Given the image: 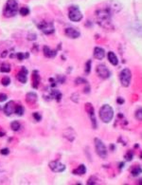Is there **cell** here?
<instances>
[{
	"label": "cell",
	"mask_w": 142,
	"mask_h": 185,
	"mask_svg": "<svg viewBox=\"0 0 142 185\" xmlns=\"http://www.w3.org/2000/svg\"><path fill=\"white\" fill-rule=\"evenodd\" d=\"M91 61L89 60V61H87L86 62V65H85V73L86 74H88V73H90V70H91Z\"/></svg>",
	"instance_id": "cell-30"
},
{
	"label": "cell",
	"mask_w": 142,
	"mask_h": 185,
	"mask_svg": "<svg viewBox=\"0 0 142 185\" xmlns=\"http://www.w3.org/2000/svg\"><path fill=\"white\" fill-rule=\"evenodd\" d=\"M72 173L74 175H77V176H83L86 173V167H85V165H84V164H80V165L78 166V168L73 170Z\"/></svg>",
	"instance_id": "cell-19"
},
{
	"label": "cell",
	"mask_w": 142,
	"mask_h": 185,
	"mask_svg": "<svg viewBox=\"0 0 142 185\" xmlns=\"http://www.w3.org/2000/svg\"><path fill=\"white\" fill-rule=\"evenodd\" d=\"M1 84H2V86H8L11 84V79H10V77H8V76L3 77L2 80H1Z\"/></svg>",
	"instance_id": "cell-28"
},
{
	"label": "cell",
	"mask_w": 142,
	"mask_h": 185,
	"mask_svg": "<svg viewBox=\"0 0 142 185\" xmlns=\"http://www.w3.org/2000/svg\"><path fill=\"white\" fill-rule=\"evenodd\" d=\"M37 100H38V97L34 92H30L26 95V101L28 104L33 105L37 102Z\"/></svg>",
	"instance_id": "cell-18"
},
{
	"label": "cell",
	"mask_w": 142,
	"mask_h": 185,
	"mask_svg": "<svg viewBox=\"0 0 142 185\" xmlns=\"http://www.w3.org/2000/svg\"><path fill=\"white\" fill-rule=\"evenodd\" d=\"M49 168L55 173H61L65 170V165L59 161H53L49 162Z\"/></svg>",
	"instance_id": "cell-9"
},
{
	"label": "cell",
	"mask_w": 142,
	"mask_h": 185,
	"mask_svg": "<svg viewBox=\"0 0 142 185\" xmlns=\"http://www.w3.org/2000/svg\"><path fill=\"white\" fill-rule=\"evenodd\" d=\"M28 74H29V70H27L26 67H22L21 70H20L17 74L18 81L21 82L22 84H26L27 81H28Z\"/></svg>",
	"instance_id": "cell-13"
},
{
	"label": "cell",
	"mask_w": 142,
	"mask_h": 185,
	"mask_svg": "<svg viewBox=\"0 0 142 185\" xmlns=\"http://www.w3.org/2000/svg\"><path fill=\"white\" fill-rule=\"evenodd\" d=\"M49 82H50V86H51V87L56 86H57V83H58V82L55 81V79H54V78H49Z\"/></svg>",
	"instance_id": "cell-36"
},
{
	"label": "cell",
	"mask_w": 142,
	"mask_h": 185,
	"mask_svg": "<svg viewBox=\"0 0 142 185\" xmlns=\"http://www.w3.org/2000/svg\"><path fill=\"white\" fill-rule=\"evenodd\" d=\"M117 102H118V104H123V102H124V100H123V99H121V98H118Z\"/></svg>",
	"instance_id": "cell-39"
},
{
	"label": "cell",
	"mask_w": 142,
	"mask_h": 185,
	"mask_svg": "<svg viewBox=\"0 0 142 185\" xmlns=\"http://www.w3.org/2000/svg\"><path fill=\"white\" fill-rule=\"evenodd\" d=\"M86 83H87V81L84 80V78H78V79L76 80V84H77V85H80V84H86Z\"/></svg>",
	"instance_id": "cell-33"
},
{
	"label": "cell",
	"mask_w": 142,
	"mask_h": 185,
	"mask_svg": "<svg viewBox=\"0 0 142 185\" xmlns=\"http://www.w3.org/2000/svg\"><path fill=\"white\" fill-rule=\"evenodd\" d=\"M133 157H134V153H133L132 151H129V152H128V153L125 155V159H126V161H131L132 159H133Z\"/></svg>",
	"instance_id": "cell-31"
},
{
	"label": "cell",
	"mask_w": 142,
	"mask_h": 185,
	"mask_svg": "<svg viewBox=\"0 0 142 185\" xmlns=\"http://www.w3.org/2000/svg\"><path fill=\"white\" fill-rule=\"evenodd\" d=\"M14 113L17 116H22L24 114V107L22 106V105H15V110Z\"/></svg>",
	"instance_id": "cell-24"
},
{
	"label": "cell",
	"mask_w": 142,
	"mask_h": 185,
	"mask_svg": "<svg viewBox=\"0 0 142 185\" xmlns=\"http://www.w3.org/2000/svg\"><path fill=\"white\" fill-rule=\"evenodd\" d=\"M99 118L105 123L110 122L114 117V110L109 105H104L99 109Z\"/></svg>",
	"instance_id": "cell-2"
},
{
	"label": "cell",
	"mask_w": 142,
	"mask_h": 185,
	"mask_svg": "<svg viewBox=\"0 0 142 185\" xmlns=\"http://www.w3.org/2000/svg\"><path fill=\"white\" fill-rule=\"evenodd\" d=\"M7 54H8V51H7V50H4L3 53L1 54V57H2V58H5V57L7 56Z\"/></svg>",
	"instance_id": "cell-38"
},
{
	"label": "cell",
	"mask_w": 142,
	"mask_h": 185,
	"mask_svg": "<svg viewBox=\"0 0 142 185\" xmlns=\"http://www.w3.org/2000/svg\"><path fill=\"white\" fill-rule=\"evenodd\" d=\"M119 79H120V83L124 87H127L130 86L131 83V79H132V73L130 71L129 68H124V70H121L119 74Z\"/></svg>",
	"instance_id": "cell-6"
},
{
	"label": "cell",
	"mask_w": 142,
	"mask_h": 185,
	"mask_svg": "<svg viewBox=\"0 0 142 185\" xmlns=\"http://www.w3.org/2000/svg\"><path fill=\"white\" fill-rule=\"evenodd\" d=\"M108 60H109V62L113 66H117L118 64V59L113 51L108 52Z\"/></svg>",
	"instance_id": "cell-20"
},
{
	"label": "cell",
	"mask_w": 142,
	"mask_h": 185,
	"mask_svg": "<svg viewBox=\"0 0 142 185\" xmlns=\"http://www.w3.org/2000/svg\"><path fill=\"white\" fill-rule=\"evenodd\" d=\"M3 136H5V132L2 131V130H0V137H3Z\"/></svg>",
	"instance_id": "cell-40"
},
{
	"label": "cell",
	"mask_w": 142,
	"mask_h": 185,
	"mask_svg": "<svg viewBox=\"0 0 142 185\" xmlns=\"http://www.w3.org/2000/svg\"><path fill=\"white\" fill-rule=\"evenodd\" d=\"M37 27L38 29L43 31L45 34H52L54 32V31H55V28H54V25L52 22H41L37 24Z\"/></svg>",
	"instance_id": "cell-7"
},
{
	"label": "cell",
	"mask_w": 142,
	"mask_h": 185,
	"mask_svg": "<svg viewBox=\"0 0 142 185\" xmlns=\"http://www.w3.org/2000/svg\"><path fill=\"white\" fill-rule=\"evenodd\" d=\"M43 51H44V55L47 58H54L56 56L57 54V50H51L49 47L47 46H45L44 49H43Z\"/></svg>",
	"instance_id": "cell-17"
},
{
	"label": "cell",
	"mask_w": 142,
	"mask_h": 185,
	"mask_svg": "<svg viewBox=\"0 0 142 185\" xmlns=\"http://www.w3.org/2000/svg\"><path fill=\"white\" fill-rule=\"evenodd\" d=\"M62 93H61L59 90L57 89H51L49 90V93H47L46 95H45V98H49V100L51 99H55L57 102H60L61 100H62Z\"/></svg>",
	"instance_id": "cell-11"
},
{
	"label": "cell",
	"mask_w": 142,
	"mask_h": 185,
	"mask_svg": "<svg viewBox=\"0 0 142 185\" xmlns=\"http://www.w3.org/2000/svg\"><path fill=\"white\" fill-rule=\"evenodd\" d=\"M11 128L13 130V131H18V130L21 128V125H20V122H17V121H14L11 123Z\"/></svg>",
	"instance_id": "cell-25"
},
{
	"label": "cell",
	"mask_w": 142,
	"mask_h": 185,
	"mask_svg": "<svg viewBox=\"0 0 142 185\" xmlns=\"http://www.w3.org/2000/svg\"><path fill=\"white\" fill-rule=\"evenodd\" d=\"M65 32L66 34V36L71 38V39H76V38L80 37V32L77 29H74V28H66Z\"/></svg>",
	"instance_id": "cell-14"
},
{
	"label": "cell",
	"mask_w": 142,
	"mask_h": 185,
	"mask_svg": "<svg viewBox=\"0 0 142 185\" xmlns=\"http://www.w3.org/2000/svg\"><path fill=\"white\" fill-rule=\"evenodd\" d=\"M138 181H139V182H138V183H139V184H141V183H142V180H138Z\"/></svg>",
	"instance_id": "cell-41"
},
{
	"label": "cell",
	"mask_w": 142,
	"mask_h": 185,
	"mask_svg": "<svg viewBox=\"0 0 142 185\" xmlns=\"http://www.w3.org/2000/svg\"><path fill=\"white\" fill-rule=\"evenodd\" d=\"M111 15L112 12L109 8L101 9L96 11V18L99 26L103 28H108L111 24Z\"/></svg>",
	"instance_id": "cell-1"
},
{
	"label": "cell",
	"mask_w": 142,
	"mask_h": 185,
	"mask_svg": "<svg viewBox=\"0 0 142 185\" xmlns=\"http://www.w3.org/2000/svg\"><path fill=\"white\" fill-rule=\"evenodd\" d=\"M9 153H10V150L8 149V148H3V149H1L0 150V154L1 155H9Z\"/></svg>",
	"instance_id": "cell-35"
},
{
	"label": "cell",
	"mask_w": 142,
	"mask_h": 185,
	"mask_svg": "<svg viewBox=\"0 0 142 185\" xmlns=\"http://www.w3.org/2000/svg\"><path fill=\"white\" fill-rule=\"evenodd\" d=\"M105 56V51L103 47H96L94 49V57L98 60H103Z\"/></svg>",
	"instance_id": "cell-16"
},
{
	"label": "cell",
	"mask_w": 142,
	"mask_h": 185,
	"mask_svg": "<svg viewBox=\"0 0 142 185\" xmlns=\"http://www.w3.org/2000/svg\"><path fill=\"white\" fill-rule=\"evenodd\" d=\"M85 110L86 112L88 113L89 117H90V120H91V122H92V127L94 129H96L98 125H97V120H96V117H95V111H94V107L92 106L91 104H86L85 105Z\"/></svg>",
	"instance_id": "cell-10"
},
{
	"label": "cell",
	"mask_w": 142,
	"mask_h": 185,
	"mask_svg": "<svg viewBox=\"0 0 142 185\" xmlns=\"http://www.w3.org/2000/svg\"><path fill=\"white\" fill-rule=\"evenodd\" d=\"M0 71L3 73H8L11 71V65L9 63H3L0 67Z\"/></svg>",
	"instance_id": "cell-22"
},
{
	"label": "cell",
	"mask_w": 142,
	"mask_h": 185,
	"mask_svg": "<svg viewBox=\"0 0 142 185\" xmlns=\"http://www.w3.org/2000/svg\"><path fill=\"white\" fill-rule=\"evenodd\" d=\"M33 118H34L37 122H40L42 120V116L39 112H34V113H33Z\"/></svg>",
	"instance_id": "cell-32"
},
{
	"label": "cell",
	"mask_w": 142,
	"mask_h": 185,
	"mask_svg": "<svg viewBox=\"0 0 142 185\" xmlns=\"http://www.w3.org/2000/svg\"><path fill=\"white\" fill-rule=\"evenodd\" d=\"M15 102L13 101H10L6 104V105L4 106V113L5 115L7 116H11L14 113V110H15Z\"/></svg>",
	"instance_id": "cell-12"
},
{
	"label": "cell",
	"mask_w": 142,
	"mask_h": 185,
	"mask_svg": "<svg viewBox=\"0 0 142 185\" xmlns=\"http://www.w3.org/2000/svg\"><path fill=\"white\" fill-rule=\"evenodd\" d=\"M136 118L138 121H142V107L138 108L137 110L136 111Z\"/></svg>",
	"instance_id": "cell-29"
},
{
	"label": "cell",
	"mask_w": 142,
	"mask_h": 185,
	"mask_svg": "<svg viewBox=\"0 0 142 185\" xmlns=\"http://www.w3.org/2000/svg\"><path fill=\"white\" fill-rule=\"evenodd\" d=\"M131 174L133 177H137L139 176L140 174H142V168L138 165L137 166H134L131 169Z\"/></svg>",
	"instance_id": "cell-21"
},
{
	"label": "cell",
	"mask_w": 142,
	"mask_h": 185,
	"mask_svg": "<svg viewBox=\"0 0 142 185\" xmlns=\"http://www.w3.org/2000/svg\"><path fill=\"white\" fill-rule=\"evenodd\" d=\"M94 142H95V148H96L97 154L101 157V159H106L108 152H107V149H106V146L104 145V143L101 141V140L97 139V138L94 140Z\"/></svg>",
	"instance_id": "cell-5"
},
{
	"label": "cell",
	"mask_w": 142,
	"mask_h": 185,
	"mask_svg": "<svg viewBox=\"0 0 142 185\" xmlns=\"http://www.w3.org/2000/svg\"><path fill=\"white\" fill-rule=\"evenodd\" d=\"M140 157H141V160H142V154L140 155Z\"/></svg>",
	"instance_id": "cell-42"
},
{
	"label": "cell",
	"mask_w": 142,
	"mask_h": 185,
	"mask_svg": "<svg viewBox=\"0 0 142 185\" xmlns=\"http://www.w3.org/2000/svg\"><path fill=\"white\" fill-rule=\"evenodd\" d=\"M18 11V3L15 0H8L4 8V16L13 17Z\"/></svg>",
	"instance_id": "cell-3"
},
{
	"label": "cell",
	"mask_w": 142,
	"mask_h": 185,
	"mask_svg": "<svg viewBox=\"0 0 142 185\" xmlns=\"http://www.w3.org/2000/svg\"><path fill=\"white\" fill-rule=\"evenodd\" d=\"M40 82H41V77H40L39 72L37 70H33L32 72V87L38 88Z\"/></svg>",
	"instance_id": "cell-15"
},
{
	"label": "cell",
	"mask_w": 142,
	"mask_h": 185,
	"mask_svg": "<svg viewBox=\"0 0 142 185\" xmlns=\"http://www.w3.org/2000/svg\"><path fill=\"white\" fill-rule=\"evenodd\" d=\"M68 18L73 22H79L83 19V13L77 6H71L68 9Z\"/></svg>",
	"instance_id": "cell-4"
},
{
	"label": "cell",
	"mask_w": 142,
	"mask_h": 185,
	"mask_svg": "<svg viewBox=\"0 0 142 185\" xmlns=\"http://www.w3.org/2000/svg\"><path fill=\"white\" fill-rule=\"evenodd\" d=\"M8 99V96L5 93H0V102H5Z\"/></svg>",
	"instance_id": "cell-34"
},
{
	"label": "cell",
	"mask_w": 142,
	"mask_h": 185,
	"mask_svg": "<svg viewBox=\"0 0 142 185\" xmlns=\"http://www.w3.org/2000/svg\"><path fill=\"white\" fill-rule=\"evenodd\" d=\"M19 12H20V15H21L27 16L30 13V9L28 8V7H22V8L20 9Z\"/></svg>",
	"instance_id": "cell-27"
},
{
	"label": "cell",
	"mask_w": 142,
	"mask_h": 185,
	"mask_svg": "<svg viewBox=\"0 0 142 185\" xmlns=\"http://www.w3.org/2000/svg\"><path fill=\"white\" fill-rule=\"evenodd\" d=\"M96 71H97V74L99 75V77L101 79H108L111 75V72L109 70H108V67L104 65H101V64L97 67Z\"/></svg>",
	"instance_id": "cell-8"
},
{
	"label": "cell",
	"mask_w": 142,
	"mask_h": 185,
	"mask_svg": "<svg viewBox=\"0 0 142 185\" xmlns=\"http://www.w3.org/2000/svg\"><path fill=\"white\" fill-rule=\"evenodd\" d=\"M35 39H36V34H34V33H30L28 35V40L32 41V40H35Z\"/></svg>",
	"instance_id": "cell-37"
},
{
	"label": "cell",
	"mask_w": 142,
	"mask_h": 185,
	"mask_svg": "<svg viewBox=\"0 0 142 185\" xmlns=\"http://www.w3.org/2000/svg\"><path fill=\"white\" fill-rule=\"evenodd\" d=\"M16 57L19 61H23L24 59H27L30 57V53L29 52H18L16 54Z\"/></svg>",
	"instance_id": "cell-23"
},
{
	"label": "cell",
	"mask_w": 142,
	"mask_h": 185,
	"mask_svg": "<svg viewBox=\"0 0 142 185\" xmlns=\"http://www.w3.org/2000/svg\"><path fill=\"white\" fill-rule=\"evenodd\" d=\"M99 179L97 177L95 176H92L91 177L88 179V181H87V184H90V185H96V184H99Z\"/></svg>",
	"instance_id": "cell-26"
}]
</instances>
